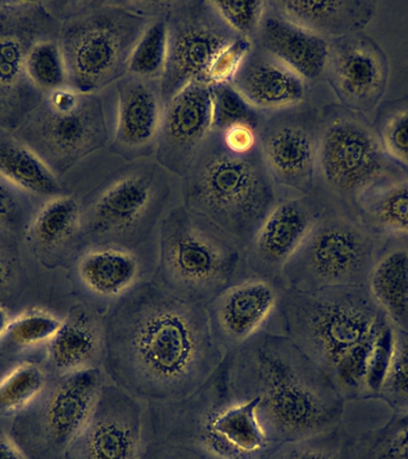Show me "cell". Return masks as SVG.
<instances>
[{"label": "cell", "mask_w": 408, "mask_h": 459, "mask_svg": "<svg viewBox=\"0 0 408 459\" xmlns=\"http://www.w3.org/2000/svg\"><path fill=\"white\" fill-rule=\"evenodd\" d=\"M103 371L145 404H172L197 393L224 361L206 305L190 303L153 279L104 315Z\"/></svg>", "instance_id": "obj_1"}, {"label": "cell", "mask_w": 408, "mask_h": 459, "mask_svg": "<svg viewBox=\"0 0 408 459\" xmlns=\"http://www.w3.org/2000/svg\"><path fill=\"white\" fill-rule=\"evenodd\" d=\"M221 369L233 400H257L258 422L271 443L317 436L343 422L346 402L283 333H257L225 354Z\"/></svg>", "instance_id": "obj_2"}, {"label": "cell", "mask_w": 408, "mask_h": 459, "mask_svg": "<svg viewBox=\"0 0 408 459\" xmlns=\"http://www.w3.org/2000/svg\"><path fill=\"white\" fill-rule=\"evenodd\" d=\"M279 200L259 146L235 152L211 129L181 178V201L247 249Z\"/></svg>", "instance_id": "obj_3"}, {"label": "cell", "mask_w": 408, "mask_h": 459, "mask_svg": "<svg viewBox=\"0 0 408 459\" xmlns=\"http://www.w3.org/2000/svg\"><path fill=\"white\" fill-rule=\"evenodd\" d=\"M179 201L181 178L156 158L116 156L113 175L81 207V253L89 247L116 246L157 261L161 221Z\"/></svg>", "instance_id": "obj_4"}, {"label": "cell", "mask_w": 408, "mask_h": 459, "mask_svg": "<svg viewBox=\"0 0 408 459\" xmlns=\"http://www.w3.org/2000/svg\"><path fill=\"white\" fill-rule=\"evenodd\" d=\"M257 400H233L221 365L197 393L172 404H146V441L193 448L208 459H267L276 445L257 419Z\"/></svg>", "instance_id": "obj_5"}, {"label": "cell", "mask_w": 408, "mask_h": 459, "mask_svg": "<svg viewBox=\"0 0 408 459\" xmlns=\"http://www.w3.org/2000/svg\"><path fill=\"white\" fill-rule=\"evenodd\" d=\"M388 322L365 286L315 292L285 289L265 330L289 337L329 379L349 355L378 336Z\"/></svg>", "instance_id": "obj_6"}, {"label": "cell", "mask_w": 408, "mask_h": 459, "mask_svg": "<svg viewBox=\"0 0 408 459\" xmlns=\"http://www.w3.org/2000/svg\"><path fill=\"white\" fill-rule=\"evenodd\" d=\"M59 45L68 85L97 93L128 74L132 50L154 17L167 13L171 2L71 3Z\"/></svg>", "instance_id": "obj_7"}, {"label": "cell", "mask_w": 408, "mask_h": 459, "mask_svg": "<svg viewBox=\"0 0 408 459\" xmlns=\"http://www.w3.org/2000/svg\"><path fill=\"white\" fill-rule=\"evenodd\" d=\"M246 249L179 201L161 221L153 280L190 303H209L251 276Z\"/></svg>", "instance_id": "obj_8"}, {"label": "cell", "mask_w": 408, "mask_h": 459, "mask_svg": "<svg viewBox=\"0 0 408 459\" xmlns=\"http://www.w3.org/2000/svg\"><path fill=\"white\" fill-rule=\"evenodd\" d=\"M115 127V84L97 93L67 85L45 95L17 128V138L60 175L89 154L109 149Z\"/></svg>", "instance_id": "obj_9"}, {"label": "cell", "mask_w": 408, "mask_h": 459, "mask_svg": "<svg viewBox=\"0 0 408 459\" xmlns=\"http://www.w3.org/2000/svg\"><path fill=\"white\" fill-rule=\"evenodd\" d=\"M374 128L363 114L340 104L321 110L320 133L315 169V189L339 201L356 214L358 204L376 185L394 175Z\"/></svg>", "instance_id": "obj_10"}, {"label": "cell", "mask_w": 408, "mask_h": 459, "mask_svg": "<svg viewBox=\"0 0 408 459\" xmlns=\"http://www.w3.org/2000/svg\"><path fill=\"white\" fill-rule=\"evenodd\" d=\"M375 258L371 233L328 206L283 268V283L297 292L365 286Z\"/></svg>", "instance_id": "obj_11"}, {"label": "cell", "mask_w": 408, "mask_h": 459, "mask_svg": "<svg viewBox=\"0 0 408 459\" xmlns=\"http://www.w3.org/2000/svg\"><path fill=\"white\" fill-rule=\"evenodd\" d=\"M107 382L103 368L55 377L35 403L16 416L11 436L29 459H64Z\"/></svg>", "instance_id": "obj_12"}, {"label": "cell", "mask_w": 408, "mask_h": 459, "mask_svg": "<svg viewBox=\"0 0 408 459\" xmlns=\"http://www.w3.org/2000/svg\"><path fill=\"white\" fill-rule=\"evenodd\" d=\"M165 18L167 56L160 81L164 104L192 82L208 85L215 61L242 38L222 20L210 0H175Z\"/></svg>", "instance_id": "obj_13"}, {"label": "cell", "mask_w": 408, "mask_h": 459, "mask_svg": "<svg viewBox=\"0 0 408 459\" xmlns=\"http://www.w3.org/2000/svg\"><path fill=\"white\" fill-rule=\"evenodd\" d=\"M320 124L321 111L310 100L264 114L258 138L279 199L314 193Z\"/></svg>", "instance_id": "obj_14"}, {"label": "cell", "mask_w": 408, "mask_h": 459, "mask_svg": "<svg viewBox=\"0 0 408 459\" xmlns=\"http://www.w3.org/2000/svg\"><path fill=\"white\" fill-rule=\"evenodd\" d=\"M54 18L39 3L0 2V128L17 129L38 106L39 92L25 74V57Z\"/></svg>", "instance_id": "obj_15"}, {"label": "cell", "mask_w": 408, "mask_h": 459, "mask_svg": "<svg viewBox=\"0 0 408 459\" xmlns=\"http://www.w3.org/2000/svg\"><path fill=\"white\" fill-rule=\"evenodd\" d=\"M146 404L107 382L64 459H139L145 445Z\"/></svg>", "instance_id": "obj_16"}, {"label": "cell", "mask_w": 408, "mask_h": 459, "mask_svg": "<svg viewBox=\"0 0 408 459\" xmlns=\"http://www.w3.org/2000/svg\"><path fill=\"white\" fill-rule=\"evenodd\" d=\"M388 78L385 52L364 32L329 42L325 79L340 106L356 113H369L381 103Z\"/></svg>", "instance_id": "obj_17"}, {"label": "cell", "mask_w": 408, "mask_h": 459, "mask_svg": "<svg viewBox=\"0 0 408 459\" xmlns=\"http://www.w3.org/2000/svg\"><path fill=\"white\" fill-rule=\"evenodd\" d=\"M327 207L314 193L279 199L247 247L251 274L283 283V268Z\"/></svg>", "instance_id": "obj_18"}, {"label": "cell", "mask_w": 408, "mask_h": 459, "mask_svg": "<svg viewBox=\"0 0 408 459\" xmlns=\"http://www.w3.org/2000/svg\"><path fill=\"white\" fill-rule=\"evenodd\" d=\"M285 290L282 282L251 275L206 304L211 335L225 355L267 329Z\"/></svg>", "instance_id": "obj_19"}, {"label": "cell", "mask_w": 408, "mask_h": 459, "mask_svg": "<svg viewBox=\"0 0 408 459\" xmlns=\"http://www.w3.org/2000/svg\"><path fill=\"white\" fill-rule=\"evenodd\" d=\"M213 129L209 85L192 82L164 104L154 158L182 178Z\"/></svg>", "instance_id": "obj_20"}, {"label": "cell", "mask_w": 408, "mask_h": 459, "mask_svg": "<svg viewBox=\"0 0 408 459\" xmlns=\"http://www.w3.org/2000/svg\"><path fill=\"white\" fill-rule=\"evenodd\" d=\"M116 127L110 152L125 160L154 158L164 102L160 81L127 74L115 82Z\"/></svg>", "instance_id": "obj_21"}, {"label": "cell", "mask_w": 408, "mask_h": 459, "mask_svg": "<svg viewBox=\"0 0 408 459\" xmlns=\"http://www.w3.org/2000/svg\"><path fill=\"white\" fill-rule=\"evenodd\" d=\"M157 261L116 246L89 247L79 254L75 274L88 300L106 315L136 287L153 279Z\"/></svg>", "instance_id": "obj_22"}, {"label": "cell", "mask_w": 408, "mask_h": 459, "mask_svg": "<svg viewBox=\"0 0 408 459\" xmlns=\"http://www.w3.org/2000/svg\"><path fill=\"white\" fill-rule=\"evenodd\" d=\"M229 84L264 114L300 106L310 95L302 77L254 43Z\"/></svg>", "instance_id": "obj_23"}, {"label": "cell", "mask_w": 408, "mask_h": 459, "mask_svg": "<svg viewBox=\"0 0 408 459\" xmlns=\"http://www.w3.org/2000/svg\"><path fill=\"white\" fill-rule=\"evenodd\" d=\"M253 43L277 57L310 86L324 81L329 41L293 23L268 2H265Z\"/></svg>", "instance_id": "obj_24"}, {"label": "cell", "mask_w": 408, "mask_h": 459, "mask_svg": "<svg viewBox=\"0 0 408 459\" xmlns=\"http://www.w3.org/2000/svg\"><path fill=\"white\" fill-rule=\"evenodd\" d=\"M104 315L79 301L63 318L48 343V361L55 377L103 368Z\"/></svg>", "instance_id": "obj_25"}, {"label": "cell", "mask_w": 408, "mask_h": 459, "mask_svg": "<svg viewBox=\"0 0 408 459\" xmlns=\"http://www.w3.org/2000/svg\"><path fill=\"white\" fill-rule=\"evenodd\" d=\"M268 3L293 23L329 42L361 32L376 13V3L368 0H271Z\"/></svg>", "instance_id": "obj_26"}, {"label": "cell", "mask_w": 408, "mask_h": 459, "mask_svg": "<svg viewBox=\"0 0 408 459\" xmlns=\"http://www.w3.org/2000/svg\"><path fill=\"white\" fill-rule=\"evenodd\" d=\"M393 239L376 255L365 287L392 325L408 330V239Z\"/></svg>", "instance_id": "obj_27"}, {"label": "cell", "mask_w": 408, "mask_h": 459, "mask_svg": "<svg viewBox=\"0 0 408 459\" xmlns=\"http://www.w3.org/2000/svg\"><path fill=\"white\" fill-rule=\"evenodd\" d=\"M30 239L39 253L52 256L81 253V201L64 194L49 199L32 219Z\"/></svg>", "instance_id": "obj_28"}, {"label": "cell", "mask_w": 408, "mask_h": 459, "mask_svg": "<svg viewBox=\"0 0 408 459\" xmlns=\"http://www.w3.org/2000/svg\"><path fill=\"white\" fill-rule=\"evenodd\" d=\"M360 224L375 235L408 239V175L389 176L358 204Z\"/></svg>", "instance_id": "obj_29"}, {"label": "cell", "mask_w": 408, "mask_h": 459, "mask_svg": "<svg viewBox=\"0 0 408 459\" xmlns=\"http://www.w3.org/2000/svg\"><path fill=\"white\" fill-rule=\"evenodd\" d=\"M0 176L28 195L53 197L63 195L55 172L35 151L0 128Z\"/></svg>", "instance_id": "obj_30"}, {"label": "cell", "mask_w": 408, "mask_h": 459, "mask_svg": "<svg viewBox=\"0 0 408 459\" xmlns=\"http://www.w3.org/2000/svg\"><path fill=\"white\" fill-rule=\"evenodd\" d=\"M267 459H360L358 441L339 423L304 439L276 445Z\"/></svg>", "instance_id": "obj_31"}, {"label": "cell", "mask_w": 408, "mask_h": 459, "mask_svg": "<svg viewBox=\"0 0 408 459\" xmlns=\"http://www.w3.org/2000/svg\"><path fill=\"white\" fill-rule=\"evenodd\" d=\"M372 128L390 163L408 175V93L379 103Z\"/></svg>", "instance_id": "obj_32"}, {"label": "cell", "mask_w": 408, "mask_h": 459, "mask_svg": "<svg viewBox=\"0 0 408 459\" xmlns=\"http://www.w3.org/2000/svg\"><path fill=\"white\" fill-rule=\"evenodd\" d=\"M48 380L45 369L34 362H21L0 379V416H18L35 403Z\"/></svg>", "instance_id": "obj_33"}, {"label": "cell", "mask_w": 408, "mask_h": 459, "mask_svg": "<svg viewBox=\"0 0 408 459\" xmlns=\"http://www.w3.org/2000/svg\"><path fill=\"white\" fill-rule=\"evenodd\" d=\"M25 74L32 88L43 95L67 86L66 65L59 41L38 39L25 57Z\"/></svg>", "instance_id": "obj_34"}, {"label": "cell", "mask_w": 408, "mask_h": 459, "mask_svg": "<svg viewBox=\"0 0 408 459\" xmlns=\"http://www.w3.org/2000/svg\"><path fill=\"white\" fill-rule=\"evenodd\" d=\"M165 14L154 17L146 28L128 65V74L139 77L157 79L163 78L167 56V27Z\"/></svg>", "instance_id": "obj_35"}, {"label": "cell", "mask_w": 408, "mask_h": 459, "mask_svg": "<svg viewBox=\"0 0 408 459\" xmlns=\"http://www.w3.org/2000/svg\"><path fill=\"white\" fill-rule=\"evenodd\" d=\"M63 318L48 311L32 308L21 312L11 319L5 335L0 342H5L11 350L21 351L49 343L59 330Z\"/></svg>", "instance_id": "obj_36"}, {"label": "cell", "mask_w": 408, "mask_h": 459, "mask_svg": "<svg viewBox=\"0 0 408 459\" xmlns=\"http://www.w3.org/2000/svg\"><path fill=\"white\" fill-rule=\"evenodd\" d=\"M395 416L408 412V330L394 326V351L385 383L378 397Z\"/></svg>", "instance_id": "obj_37"}, {"label": "cell", "mask_w": 408, "mask_h": 459, "mask_svg": "<svg viewBox=\"0 0 408 459\" xmlns=\"http://www.w3.org/2000/svg\"><path fill=\"white\" fill-rule=\"evenodd\" d=\"M213 129L225 131L233 126H249L258 131L264 113L246 102L231 84L213 85Z\"/></svg>", "instance_id": "obj_38"}, {"label": "cell", "mask_w": 408, "mask_h": 459, "mask_svg": "<svg viewBox=\"0 0 408 459\" xmlns=\"http://www.w3.org/2000/svg\"><path fill=\"white\" fill-rule=\"evenodd\" d=\"M394 351V325L387 323L379 333L369 358L364 379L363 398H376L388 373Z\"/></svg>", "instance_id": "obj_39"}, {"label": "cell", "mask_w": 408, "mask_h": 459, "mask_svg": "<svg viewBox=\"0 0 408 459\" xmlns=\"http://www.w3.org/2000/svg\"><path fill=\"white\" fill-rule=\"evenodd\" d=\"M358 441L360 459H408V430H376Z\"/></svg>", "instance_id": "obj_40"}, {"label": "cell", "mask_w": 408, "mask_h": 459, "mask_svg": "<svg viewBox=\"0 0 408 459\" xmlns=\"http://www.w3.org/2000/svg\"><path fill=\"white\" fill-rule=\"evenodd\" d=\"M210 3L222 20L236 34L253 41L265 13V2H211L210 0Z\"/></svg>", "instance_id": "obj_41"}, {"label": "cell", "mask_w": 408, "mask_h": 459, "mask_svg": "<svg viewBox=\"0 0 408 459\" xmlns=\"http://www.w3.org/2000/svg\"><path fill=\"white\" fill-rule=\"evenodd\" d=\"M27 195L0 176V231H13L23 224L30 208Z\"/></svg>", "instance_id": "obj_42"}, {"label": "cell", "mask_w": 408, "mask_h": 459, "mask_svg": "<svg viewBox=\"0 0 408 459\" xmlns=\"http://www.w3.org/2000/svg\"><path fill=\"white\" fill-rule=\"evenodd\" d=\"M252 46V39L242 36L225 48L208 74V85L229 84Z\"/></svg>", "instance_id": "obj_43"}, {"label": "cell", "mask_w": 408, "mask_h": 459, "mask_svg": "<svg viewBox=\"0 0 408 459\" xmlns=\"http://www.w3.org/2000/svg\"><path fill=\"white\" fill-rule=\"evenodd\" d=\"M18 271L20 265L13 247L0 240V305L13 296L17 286Z\"/></svg>", "instance_id": "obj_44"}, {"label": "cell", "mask_w": 408, "mask_h": 459, "mask_svg": "<svg viewBox=\"0 0 408 459\" xmlns=\"http://www.w3.org/2000/svg\"><path fill=\"white\" fill-rule=\"evenodd\" d=\"M139 459H208L193 448L166 441H146Z\"/></svg>", "instance_id": "obj_45"}, {"label": "cell", "mask_w": 408, "mask_h": 459, "mask_svg": "<svg viewBox=\"0 0 408 459\" xmlns=\"http://www.w3.org/2000/svg\"><path fill=\"white\" fill-rule=\"evenodd\" d=\"M0 459H29L11 434L0 429Z\"/></svg>", "instance_id": "obj_46"}, {"label": "cell", "mask_w": 408, "mask_h": 459, "mask_svg": "<svg viewBox=\"0 0 408 459\" xmlns=\"http://www.w3.org/2000/svg\"><path fill=\"white\" fill-rule=\"evenodd\" d=\"M385 429L408 430V412L404 415L394 416L390 422L387 423Z\"/></svg>", "instance_id": "obj_47"}, {"label": "cell", "mask_w": 408, "mask_h": 459, "mask_svg": "<svg viewBox=\"0 0 408 459\" xmlns=\"http://www.w3.org/2000/svg\"><path fill=\"white\" fill-rule=\"evenodd\" d=\"M9 311L7 308L4 307V305H0V341H2L4 335H5L7 326H9L11 322Z\"/></svg>", "instance_id": "obj_48"}]
</instances>
